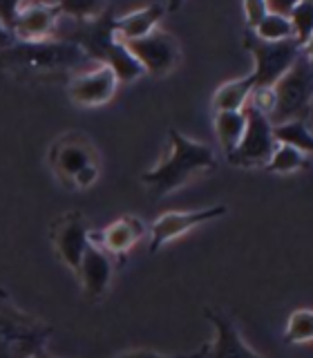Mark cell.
<instances>
[{
	"instance_id": "cell-1",
	"label": "cell",
	"mask_w": 313,
	"mask_h": 358,
	"mask_svg": "<svg viewBox=\"0 0 313 358\" xmlns=\"http://www.w3.org/2000/svg\"><path fill=\"white\" fill-rule=\"evenodd\" d=\"M85 63L87 56L63 38L14 41L0 52V70L22 85L67 83Z\"/></svg>"
},
{
	"instance_id": "cell-22",
	"label": "cell",
	"mask_w": 313,
	"mask_h": 358,
	"mask_svg": "<svg viewBox=\"0 0 313 358\" xmlns=\"http://www.w3.org/2000/svg\"><path fill=\"white\" fill-rule=\"evenodd\" d=\"M291 29H293V38L300 43V48L311 50V36H313V3L302 0L291 7L286 14Z\"/></svg>"
},
{
	"instance_id": "cell-5",
	"label": "cell",
	"mask_w": 313,
	"mask_h": 358,
	"mask_svg": "<svg viewBox=\"0 0 313 358\" xmlns=\"http://www.w3.org/2000/svg\"><path fill=\"white\" fill-rule=\"evenodd\" d=\"M56 179L72 190H85L99 179V152L83 132H65L48 150Z\"/></svg>"
},
{
	"instance_id": "cell-12",
	"label": "cell",
	"mask_w": 313,
	"mask_h": 358,
	"mask_svg": "<svg viewBox=\"0 0 313 358\" xmlns=\"http://www.w3.org/2000/svg\"><path fill=\"white\" fill-rule=\"evenodd\" d=\"M228 213V206L217 204L210 208H201V210H170L163 213L154 220L150 227V255H156L161 251V246L173 242L177 238H182L184 233L190 229L199 227V224H206L210 220L224 217Z\"/></svg>"
},
{
	"instance_id": "cell-25",
	"label": "cell",
	"mask_w": 313,
	"mask_h": 358,
	"mask_svg": "<svg viewBox=\"0 0 313 358\" xmlns=\"http://www.w3.org/2000/svg\"><path fill=\"white\" fill-rule=\"evenodd\" d=\"M242 11H244L246 29L253 31L262 22V18L271 11V7H268V3H264V0H246V3H242Z\"/></svg>"
},
{
	"instance_id": "cell-3",
	"label": "cell",
	"mask_w": 313,
	"mask_h": 358,
	"mask_svg": "<svg viewBox=\"0 0 313 358\" xmlns=\"http://www.w3.org/2000/svg\"><path fill=\"white\" fill-rule=\"evenodd\" d=\"M72 36L65 41L74 43L81 50L89 63L105 65L115 72L119 83H130L143 76V67L128 52L126 43L117 38L115 31V7L105 5L103 11L85 20H72Z\"/></svg>"
},
{
	"instance_id": "cell-14",
	"label": "cell",
	"mask_w": 313,
	"mask_h": 358,
	"mask_svg": "<svg viewBox=\"0 0 313 358\" xmlns=\"http://www.w3.org/2000/svg\"><path fill=\"white\" fill-rule=\"evenodd\" d=\"M115 266L117 262L101 249L96 242H89V246L83 253V260L78 264V285L83 289V296L92 302H99L105 296V291L112 282V275H115Z\"/></svg>"
},
{
	"instance_id": "cell-2",
	"label": "cell",
	"mask_w": 313,
	"mask_h": 358,
	"mask_svg": "<svg viewBox=\"0 0 313 358\" xmlns=\"http://www.w3.org/2000/svg\"><path fill=\"white\" fill-rule=\"evenodd\" d=\"M217 168L215 152L206 143L188 139L177 128L168 130V152L161 162L141 175L143 186L148 188L150 201L156 204L168 193L186 186L197 175L212 173Z\"/></svg>"
},
{
	"instance_id": "cell-19",
	"label": "cell",
	"mask_w": 313,
	"mask_h": 358,
	"mask_svg": "<svg viewBox=\"0 0 313 358\" xmlns=\"http://www.w3.org/2000/svg\"><path fill=\"white\" fill-rule=\"evenodd\" d=\"M246 128V115L244 110L238 112H215V134L221 145L224 155H231L235 145L240 143Z\"/></svg>"
},
{
	"instance_id": "cell-26",
	"label": "cell",
	"mask_w": 313,
	"mask_h": 358,
	"mask_svg": "<svg viewBox=\"0 0 313 358\" xmlns=\"http://www.w3.org/2000/svg\"><path fill=\"white\" fill-rule=\"evenodd\" d=\"M208 350H210V345H204L193 354H173V356L170 354H156V352H150V350H132V352H123V354H119L115 358H206Z\"/></svg>"
},
{
	"instance_id": "cell-8",
	"label": "cell",
	"mask_w": 313,
	"mask_h": 358,
	"mask_svg": "<svg viewBox=\"0 0 313 358\" xmlns=\"http://www.w3.org/2000/svg\"><path fill=\"white\" fill-rule=\"evenodd\" d=\"M244 48L251 52L255 61V67L251 72L253 85H255L253 90L273 87L279 78L289 72V67L300 59V54L307 52L305 48H300V43L296 38L266 43L257 38L249 29L244 31Z\"/></svg>"
},
{
	"instance_id": "cell-28",
	"label": "cell",
	"mask_w": 313,
	"mask_h": 358,
	"mask_svg": "<svg viewBox=\"0 0 313 358\" xmlns=\"http://www.w3.org/2000/svg\"><path fill=\"white\" fill-rule=\"evenodd\" d=\"M38 358H50V356H45V354H43V356H38Z\"/></svg>"
},
{
	"instance_id": "cell-9",
	"label": "cell",
	"mask_w": 313,
	"mask_h": 358,
	"mask_svg": "<svg viewBox=\"0 0 313 358\" xmlns=\"http://www.w3.org/2000/svg\"><path fill=\"white\" fill-rule=\"evenodd\" d=\"M246 128L235 150L226 155V162L235 168H264L275 150L273 126L266 115L246 103Z\"/></svg>"
},
{
	"instance_id": "cell-17",
	"label": "cell",
	"mask_w": 313,
	"mask_h": 358,
	"mask_svg": "<svg viewBox=\"0 0 313 358\" xmlns=\"http://www.w3.org/2000/svg\"><path fill=\"white\" fill-rule=\"evenodd\" d=\"M179 5H168V3H152L145 5L141 9H134L130 14L115 18V31L117 38L121 43H130L148 36L150 31L159 29V22L170 14L173 9H177Z\"/></svg>"
},
{
	"instance_id": "cell-21",
	"label": "cell",
	"mask_w": 313,
	"mask_h": 358,
	"mask_svg": "<svg viewBox=\"0 0 313 358\" xmlns=\"http://www.w3.org/2000/svg\"><path fill=\"white\" fill-rule=\"evenodd\" d=\"M309 168V155L302 152L298 148H291V145L277 143L275 150L271 155V159L266 162L264 171L275 173V175H286V173H298Z\"/></svg>"
},
{
	"instance_id": "cell-11",
	"label": "cell",
	"mask_w": 313,
	"mask_h": 358,
	"mask_svg": "<svg viewBox=\"0 0 313 358\" xmlns=\"http://www.w3.org/2000/svg\"><path fill=\"white\" fill-rule=\"evenodd\" d=\"M126 48L143 67V74H150L154 78H161L175 72V67L182 61L179 41L163 29H154L148 36L130 41L126 43Z\"/></svg>"
},
{
	"instance_id": "cell-6",
	"label": "cell",
	"mask_w": 313,
	"mask_h": 358,
	"mask_svg": "<svg viewBox=\"0 0 313 358\" xmlns=\"http://www.w3.org/2000/svg\"><path fill=\"white\" fill-rule=\"evenodd\" d=\"M273 110L268 115L271 126L284 121H307L311 119L313 103V61L311 50L302 52L300 59L289 67V72L271 87Z\"/></svg>"
},
{
	"instance_id": "cell-27",
	"label": "cell",
	"mask_w": 313,
	"mask_h": 358,
	"mask_svg": "<svg viewBox=\"0 0 313 358\" xmlns=\"http://www.w3.org/2000/svg\"><path fill=\"white\" fill-rule=\"evenodd\" d=\"M16 38L11 36V31L3 25V22H0V52H3L5 48H9L11 43H14Z\"/></svg>"
},
{
	"instance_id": "cell-16",
	"label": "cell",
	"mask_w": 313,
	"mask_h": 358,
	"mask_svg": "<svg viewBox=\"0 0 313 358\" xmlns=\"http://www.w3.org/2000/svg\"><path fill=\"white\" fill-rule=\"evenodd\" d=\"M204 316L212 322V327H215V343L210 345L206 358H264L244 343L242 334L238 331L235 322L226 313L206 307Z\"/></svg>"
},
{
	"instance_id": "cell-18",
	"label": "cell",
	"mask_w": 313,
	"mask_h": 358,
	"mask_svg": "<svg viewBox=\"0 0 313 358\" xmlns=\"http://www.w3.org/2000/svg\"><path fill=\"white\" fill-rule=\"evenodd\" d=\"M253 78L251 74H246L242 78H233L228 83H221L215 94H212V112H238L244 110L249 103L251 92H253Z\"/></svg>"
},
{
	"instance_id": "cell-20",
	"label": "cell",
	"mask_w": 313,
	"mask_h": 358,
	"mask_svg": "<svg viewBox=\"0 0 313 358\" xmlns=\"http://www.w3.org/2000/svg\"><path fill=\"white\" fill-rule=\"evenodd\" d=\"M273 139H275V143L291 145V148H298L307 155H311V150H313V134L309 130L307 121L277 123V126H273Z\"/></svg>"
},
{
	"instance_id": "cell-13",
	"label": "cell",
	"mask_w": 313,
	"mask_h": 358,
	"mask_svg": "<svg viewBox=\"0 0 313 358\" xmlns=\"http://www.w3.org/2000/svg\"><path fill=\"white\" fill-rule=\"evenodd\" d=\"M67 94L81 108H99L105 106L117 94L119 81L115 72L105 65H96L92 70L74 74L70 81L65 83Z\"/></svg>"
},
{
	"instance_id": "cell-7",
	"label": "cell",
	"mask_w": 313,
	"mask_h": 358,
	"mask_svg": "<svg viewBox=\"0 0 313 358\" xmlns=\"http://www.w3.org/2000/svg\"><path fill=\"white\" fill-rule=\"evenodd\" d=\"M61 18V3H0V22L16 41H50Z\"/></svg>"
},
{
	"instance_id": "cell-15",
	"label": "cell",
	"mask_w": 313,
	"mask_h": 358,
	"mask_svg": "<svg viewBox=\"0 0 313 358\" xmlns=\"http://www.w3.org/2000/svg\"><path fill=\"white\" fill-rule=\"evenodd\" d=\"M143 235H145V227L139 217L123 215L101 231V235L92 233V242H96L119 266V264H123L130 249L143 238Z\"/></svg>"
},
{
	"instance_id": "cell-23",
	"label": "cell",
	"mask_w": 313,
	"mask_h": 358,
	"mask_svg": "<svg viewBox=\"0 0 313 358\" xmlns=\"http://www.w3.org/2000/svg\"><path fill=\"white\" fill-rule=\"evenodd\" d=\"M253 34L260 41H266V43L293 38V29H291V22H289L286 14H279V11H268V14L262 18L260 25L253 29Z\"/></svg>"
},
{
	"instance_id": "cell-24",
	"label": "cell",
	"mask_w": 313,
	"mask_h": 358,
	"mask_svg": "<svg viewBox=\"0 0 313 358\" xmlns=\"http://www.w3.org/2000/svg\"><path fill=\"white\" fill-rule=\"evenodd\" d=\"M313 338V313L309 309H296L289 316L284 329V343H309Z\"/></svg>"
},
{
	"instance_id": "cell-4",
	"label": "cell",
	"mask_w": 313,
	"mask_h": 358,
	"mask_svg": "<svg viewBox=\"0 0 313 358\" xmlns=\"http://www.w3.org/2000/svg\"><path fill=\"white\" fill-rule=\"evenodd\" d=\"M52 334L50 322L22 311L0 287V358H38Z\"/></svg>"
},
{
	"instance_id": "cell-10",
	"label": "cell",
	"mask_w": 313,
	"mask_h": 358,
	"mask_svg": "<svg viewBox=\"0 0 313 358\" xmlns=\"http://www.w3.org/2000/svg\"><path fill=\"white\" fill-rule=\"evenodd\" d=\"M50 240L54 244V251L59 260L72 268L74 275L78 271V264L83 260V253L92 242V231L89 222L81 210H70L63 215L54 217L50 222Z\"/></svg>"
}]
</instances>
